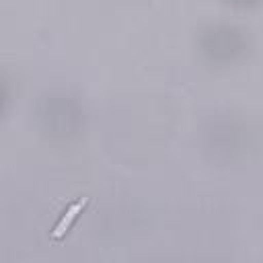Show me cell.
Masks as SVG:
<instances>
[{
  "instance_id": "obj_1",
  "label": "cell",
  "mask_w": 263,
  "mask_h": 263,
  "mask_svg": "<svg viewBox=\"0 0 263 263\" xmlns=\"http://www.w3.org/2000/svg\"><path fill=\"white\" fill-rule=\"evenodd\" d=\"M86 201H88V197H80V199H76V201L64 212V216L58 220V224H55L53 230H51V238H53V240H60V238L68 232V228H70L72 222L80 216V212H82V208L86 205Z\"/></svg>"
}]
</instances>
